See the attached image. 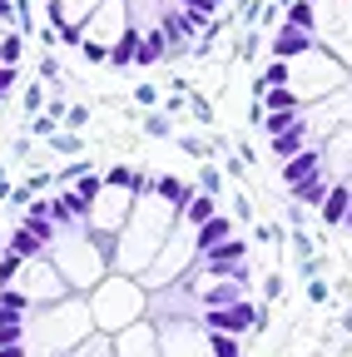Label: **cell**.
<instances>
[{"instance_id":"2","label":"cell","mask_w":352,"mask_h":357,"mask_svg":"<svg viewBox=\"0 0 352 357\" xmlns=\"http://www.w3.org/2000/svg\"><path fill=\"white\" fill-rule=\"evenodd\" d=\"M135 307H139V293L129 288V283H114V288H105V293L95 298V312H100V323H105V328H119Z\"/></svg>"},{"instance_id":"18","label":"cell","mask_w":352,"mask_h":357,"mask_svg":"<svg viewBox=\"0 0 352 357\" xmlns=\"http://www.w3.org/2000/svg\"><path fill=\"white\" fill-rule=\"evenodd\" d=\"M328 189H332V184H328V169H323L318 178H307V184H303V189H293V194H298V204H323V194H328Z\"/></svg>"},{"instance_id":"20","label":"cell","mask_w":352,"mask_h":357,"mask_svg":"<svg viewBox=\"0 0 352 357\" xmlns=\"http://www.w3.org/2000/svg\"><path fill=\"white\" fill-rule=\"evenodd\" d=\"M208 357H238V337H224V333H208Z\"/></svg>"},{"instance_id":"9","label":"cell","mask_w":352,"mask_h":357,"mask_svg":"<svg viewBox=\"0 0 352 357\" xmlns=\"http://www.w3.org/2000/svg\"><path fill=\"white\" fill-rule=\"evenodd\" d=\"M154 189H159V199H164L174 213H184L189 199H194V189L184 184V178H174V174H159V178H154Z\"/></svg>"},{"instance_id":"21","label":"cell","mask_w":352,"mask_h":357,"mask_svg":"<svg viewBox=\"0 0 352 357\" xmlns=\"http://www.w3.org/2000/svg\"><path fill=\"white\" fill-rule=\"evenodd\" d=\"M20 60V35H0V70H10Z\"/></svg>"},{"instance_id":"16","label":"cell","mask_w":352,"mask_h":357,"mask_svg":"<svg viewBox=\"0 0 352 357\" xmlns=\"http://www.w3.org/2000/svg\"><path fill=\"white\" fill-rule=\"evenodd\" d=\"M135 60H139V35L124 30V35L109 45V65H135Z\"/></svg>"},{"instance_id":"25","label":"cell","mask_w":352,"mask_h":357,"mask_svg":"<svg viewBox=\"0 0 352 357\" xmlns=\"http://www.w3.org/2000/svg\"><path fill=\"white\" fill-rule=\"evenodd\" d=\"M15 84V70H0V100H6V89Z\"/></svg>"},{"instance_id":"1","label":"cell","mask_w":352,"mask_h":357,"mask_svg":"<svg viewBox=\"0 0 352 357\" xmlns=\"http://www.w3.org/2000/svg\"><path fill=\"white\" fill-rule=\"evenodd\" d=\"M164 208H154V204H135V218H129V229H124V253H119V268H144L149 258H154V248H159V238H164Z\"/></svg>"},{"instance_id":"23","label":"cell","mask_w":352,"mask_h":357,"mask_svg":"<svg viewBox=\"0 0 352 357\" xmlns=\"http://www.w3.org/2000/svg\"><path fill=\"white\" fill-rule=\"evenodd\" d=\"M20 268H25V263H20V258H10V253L0 258V288H10V278L20 273Z\"/></svg>"},{"instance_id":"5","label":"cell","mask_w":352,"mask_h":357,"mask_svg":"<svg viewBox=\"0 0 352 357\" xmlns=\"http://www.w3.org/2000/svg\"><path fill=\"white\" fill-rule=\"evenodd\" d=\"M45 208H50V218H55V229H70V223H84V218H90V204H84L79 194H55Z\"/></svg>"},{"instance_id":"7","label":"cell","mask_w":352,"mask_h":357,"mask_svg":"<svg viewBox=\"0 0 352 357\" xmlns=\"http://www.w3.org/2000/svg\"><path fill=\"white\" fill-rule=\"evenodd\" d=\"M229 238H234V223L224 213H213L204 229H194V253H213L218 243H229Z\"/></svg>"},{"instance_id":"19","label":"cell","mask_w":352,"mask_h":357,"mask_svg":"<svg viewBox=\"0 0 352 357\" xmlns=\"http://www.w3.org/2000/svg\"><path fill=\"white\" fill-rule=\"evenodd\" d=\"M0 312H15V318H25L30 312V298L20 288H0Z\"/></svg>"},{"instance_id":"11","label":"cell","mask_w":352,"mask_h":357,"mask_svg":"<svg viewBox=\"0 0 352 357\" xmlns=\"http://www.w3.org/2000/svg\"><path fill=\"white\" fill-rule=\"evenodd\" d=\"M347 208H352V189H347V184H332V189L323 194V223H328V229H337V223L347 218Z\"/></svg>"},{"instance_id":"17","label":"cell","mask_w":352,"mask_h":357,"mask_svg":"<svg viewBox=\"0 0 352 357\" xmlns=\"http://www.w3.org/2000/svg\"><path fill=\"white\" fill-rule=\"evenodd\" d=\"M169 55V40H164V30H149L144 40H139V65H154V60H164Z\"/></svg>"},{"instance_id":"15","label":"cell","mask_w":352,"mask_h":357,"mask_svg":"<svg viewBox=\"0 0 352 357\" xmlns=\"http://www.w3.org/2000/svg\"><path fill=\"white\" fill-rule=\"evenodd\" d=\"M283 20H288V30H303V35H313V25H318V10H313V0H293Z\"/></svg>"},{"instance_id":"14","label":"cell","mask_w":352,"mask_h":357,"mask_svg":"<svg viewBox=\"0 0 352 357\" xmlns=\"http://www.w3.org/2000/svg\"><path fill=\"white\" fill-rule=\"evenodd\" d=\"M6 253H10V258H20V263H35L40 253H45V243L30 238L25 229H15V234H10V243H6Z\"/></svg>"},{"instance_id":"8","label":"cell","mask_w":352,"mask_h":357,"mask_svg":"<svg viewBox=\"0 0 352 357\" xmlns=\"http://www.w3.org/2000/svg\"><path fill=\"white\" fill-rule=\"evenodd\" d=\"M20 229L50 248V238H55V218H50V208H45V204H30V208L20 213Z\"/></svg>"},{"instance_id":"24","label":"cell","mask_w":352,"mask_h":357,"mask_svg":"<svg viewBox=\"0 0 352 357\" xmlns=\"http://www.w3.org/2000/svg\"><path fill=\"white\" fill-rule=\"evenodd\" d=\"M15 342H25V328H0V347H15Z\"/></svg>"},{"instance_id":"4","label":"cell","mask_w":352,"mask_h":357,"mask_svg":"<svg viewBox=\"0 0 352 357\" xmlns=\"http://www.w3.org/2000/svg\"><path fill=\"white\" fill-rule=\"evenodd\" d=\"M323 174V154L318 149H303V154H293L288 164H283V184L288 189H303L307 178H318Z\"/></svg>"},{"instance_id":"13","label":"cell","mask_w":352,"mask_h":357,"mask_svg":"<svg viewBox=\"0 0 352 357\" xmlns=\"http://www.w3.org/2000/svg\"><path fill=\"white\" fill-rule=\"evenodd\" d=\"M213 213H218V204H213V194H194V199H189V208H184L179 218L189 223V229H204V223H208Z\"/></svg>"},{"instance_id":"10","label":"cell","mask_w":352,"mask_h":357,"mask_svg":"<svg viewBox=\"0 0 352 357\" xmlns=\"http://www.w3.org/2000/svg\"><path fill=\"white\" fill-rule=\"evenodd\" d=\"M298 95H293V84H283V89H263V95H258V109L263 114H298ZM253 109V114H258Z\"/></svg>"},{"instance_id":"26","label":"cell","mask_w":352,"mask_h":357,"mask_svg":"<svg viewBox=\"0 0 352 357\" xmlns=\"http://www.w3.org/2000/svg\"><path fill=\"white\" fill-rule=\"evenodd\" d=\"M0 357H30V352H25V342H15V347H0Z\"/></svg>"},{"instance_id":"6","label":"cell","mask_w":352,"mask_h":357,"mask_svg":"<svg viewBox=\"0 0 352 357\" xmlns=\"http://www.w3.org/2000/svg\"><path fill=\"white\" fill-rule=\"evenodd\" d=\"M273 55L283 60V65H298L303 55H313V35H303V30H278V40H273Z\"/></svg>"},{"instance_id":"12","label":"cell","mask_w":352,"mask_h":357,"mask_svg":"<svg viewBox=\"0 0 352 357\" xmlns=\"http://www.w3.org/2000/svg\"><path fill=\"white\" fill-rule=\"evenodd\" d=\"M303 149H307V124H293L288 134H273V154H278L283 164H288L293 154H303Z\"/></svg>"},{"instance_id":"3","label":"cell","mask_w":352,"mask_h":357,"mask_svg":"<svg viewBox=\"0 0 352 357\" xmlns=\"http://www.w3.org/2000/svg\"><path fill=\"white\" fill-rule=\"evenodd\" d=\"M199 303H204L208 312L243 303V278H213V283H204V288H199Z\"/></svg>"},{"instance_id":"22","label":"cell","mask_w":352,"mask_h":357,"mask_svg":"<svg viewBox=\"0 0 352 357\" xmlns=\"http://www.w3.org/2000/svg\"><path fill=\"white\" fill-rule=\"evenodd\" d=\"M263 119H268V134H288L293 124H303L298 114H263Z\"/></svg>"}]
</instances>
